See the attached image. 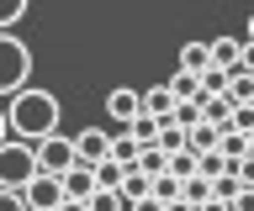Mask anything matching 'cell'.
<instances>
[{"mask_svg":"<svg viewBox=\"0 0 254 211\" xmlns=\"http://www.w3.org/2000/svg\"><path fill=\"white\" fill-rule=\"evenodd\" d=\"M64 122V106L53 90H43V84H27V90H16L11 100H5V132H11L16 143H43V137H53V132Z\"/></svg>","mask_w":254,"mask_h":211,"instance_id":"obj_1","label":"cell"},{"mask_svg":"<svg viewBox=\"0 0 254 211\" xmlns=\"http://www.w3.org/2000/svg\"><path fill=\"white\" fill-rule=\"evenodd\" d=\"M27 84H32V48L21 42V32H0V100H11Z\"/></svg>","mask_w":254,"mask_h":211,"instance_id":"obj_2","label":"cell"},{"mask_svg":"<svg viewBox=\"0 0 254 211\" xmlns=\"http://www.w3.org/2000/svg\"><path fill=\"white\" fill-rule=\"evenodd\" d=\"M37 174V159H32V143H16V137H5L0 143V190H16L21 195V185Z\"/></svg>","mask_w":254,"mask_h":211,"instance_id":"obj_3","label":"cell"},{"mask_svg":"<svg viewBox=\"0 0 254 211\" xmlns=\"http://www.w3.org/2000/svg\"><path fill=\"white\" fill-rule=\"evenodd\" d=\"M32 159H37V174H53V179H59L64 169H74V143H69L64 132H53V137H43V143L32 148Z\"/></svg>","mask_w":254,"mask_h":211,"instance_id":"obj_4","label":"cell"},{"mask_svg":"<svg viewBox=\"0 0 254 211\" xmlns=\"http://www.w3.org/2000/svg\"><path fill=\"white\" fill-rule=\"evenodd\" d=\"M21 206L27 211H59L64 206V185L53 174H32L27 185H21Z\"/></svg>","mask_w":254,"mask_h":211,"instance_id":"obj_5","label":"cell"},{"mask_svg":"<svg viewBox=\"0 0 254 211\" xmlns=\"http://www.w3.org/2000/svg\"><path fill=\"white\" fill-rule=\"evenodd\" d=\"M69 143H74V164L95 169V164H106V153H111V127H85V132H74Z\"/></svg>","mask_w":254,"mask_h":211,"instance_id":"obj_6","label":"cell"},{"mask_svg":"<svg viewBox=\"0 0 254 211\" xmlns=\"http://www.w3.org/2000/svg\"><path fill=\"white\" fill-rule=\"evenodd\" d=\"M138 116H143V106H138V90H132V84L106 90V122H111V127H132Z\"/></svg>","mask_w":254,"mask_h":211,"instance_id":"obj_7","label":"cell"},{"mask_svg":"<svg viewBox=\"0 0 254 211\" xmlns=\"http://www.w3.org/2000/svg\"><path fill=\"white\" fill-rule=\"evenodd\" d=\"M138 106L148 122H170L175 111V95H170V84H148V90H138Z\"/></svg>","mask_w":254,"mask_h":211,"instance_id":"obj_8","label":"cell"},{"mask_svg":"<svg viewBox=\"0 0 254 211\" xmlns=\"http://www.w3.org/2000/svg\"><path fill=\"white\" fill-rule=\"evenodd\" d=\"M59 185H64V201H79V206H85V201L95 195V174L85 169V164H74V169H64V174H59Z\"/></svg>","mask_w":254,"mask_h":211,"instance_id":"obj_9","label":"cell"},{"mask_svg":"<svg viewBox=\"0 0 254 211\" xmlns=\"http://www.w3.org/2000/svg\"><path fill=\"white\" fill-rule=\"evenodd\" d=\"M206 53H212V69H222V74H238L244 37H212V42H206Z\"/></svg>","mask_w":254,"mask_h":211,"instance_id":"obj_10","label":"cell"},{"mask_svg":"<svg viewBox=\"0 0 254 211\" xmlns=\"http://www.w3.org/2000/svg\"><path fill=\"white\" fill-rule=\"evenodd\" d=\"M206 69H212V53H206V42H186V48H180V69H175V74H190V80H201Z\"/></svg>","mask_w":254,"mask_h":211,"instance_id":"obj_11","label":"cell"},{"mask_svg":"<svg viewBox=\"0 0 254 211\" xmlns=\"http://www.w3.org/2000/svg\"><path fill=\"white\" fill-rule=\"evenodd\" d=\"M117 195H122V206H138V201H148V174L127 169V174H122V185H117Z\"/></svg>","mask_w":254,"mask_h":211,"instance_id":"obj_12","label":"cell"},{"mask_svg":"<svg viewBox=\"0 0 254 211\" xmlns=\"http://www.w3.org/2000/svg\"><path fill=\"white\" fill-rule=\"evenodd\" d=\"M217 137H222V132L201 122V127H190V132H186V148L196 153V159H201V153H217Z\"/></svg>","mask_w":254,"mask_h":211,"instance_id":"obj_13","label":"cell"},{"mask_svg":"<svg viewBox=\"0 0 254 211\" xmlns=\"http://www.w3.org/2000/svg\"><path fill=\"white\" fill-rule=\"evenodd\" d=\"M222 95L233 100V106H254V74H244V69L228 74V90H222Z\"/></svg>","mask_w":254,"mask_h":211,"instance_id":"obj_14","label":"cell"},{"mask_svg":"<svg viewBox=\"0 0 254 211\" xmlns=\"http://www.w3.org/2000/svg\"><path fill=\"white\" fill-rule=\"evenodd\" d=\"M170 127H180V132L201 127V106H196V100H180V106L170 111Z\"/></svg>","mask_w":254,"mask_h":211,"instance_id":"obj_15","label":"cell"},{"mask_svg":"<svg viewBox=\"0 0 254 211\" xmlns=\"http://www.w3.org/2000/svg\"><path fill=\"white\" fill-rule=\"evenodd\" d=\"M148 195H154L159 206H175V201H180V179H170V174L148 179Z\"/></svg>","mask_w":254,"mask_h":211,"instance_id":"obj_16","label":"cell"},{"mask_svg":"<svg viewBox=\"0 0 254 211\" xmlns=\"http://www.w3.org/2000/svg\"><path fill=\"white\" fill-rule=\"evenodd\" d=\"M164 164H170V159H164L159 148H138V164H132V169L148 174V179H159V174H164Z\"/></svg>","mask_w":254,"mask_h":211,"instance_id":"obj_17","label":"cell"},{"mask_svg":"<svg viewBox=\"0 0 254 211\" xmlns=\"http://www.w3.org/2000/svg\"><path fill=\"white\" fill-rule=\"evenodd\" d=\"M164 174H170V179H190V174H196V153H190V148L170 153V164H164Z\"/></svg>","mask_w":254,"mask_h":211,"instance_id":"obj_18","label":"cell"},{"mask_svg":"<svg viewBox=\"0 0 254 211\" xmlns=\"http://www.w3.org/2000/svg\"><path fill=\"white\" fill-rule=\"evenodd\" d=\"M27 21V0H0V32H16Z\"/></svg>","mask_w":254,"mask_h":211,"instance_id":"obj_19","label":"cell"},{"mask_svg":"<svg viewBox=\"0 0 254 211\" xmlns=\"http://www.w3.org/2000/svg\"><path fill=\"white\" fill-rule=\"evenodd\" d=\"M90 174H95V190H117V185H122V174H127V169H122V164H95V169H90Z\"/></svg>","mask_w":254,"mask_h":211,"instance_id":"obj_20","label":"cell"},{"mask_svg":"<svg viewBox=\"0 0 254 211\" xmlns=\"http://www.w3.org/2000/svg\"><path fill=\"white\" fill-rule=\"evenodd\" d=\"M170 95H175V106H180V100H201V84L190 80V74H175V80H170Z\"/></svg>","mask_w":254,"mask_h":211,"instance_id":"obj_21","label":"cell"},{"mask_svg":"<svg viewBox=\"0 0 254 211\" xmlns=\"http://www.w3.org/2000/svg\"><path fill=\"white\" fill-rule=\"evenodd\" d=\"M238 190H244V185H238V179H233V169H228V174H217V179H212V201H222V206H228V201H233Z\"/></svg>","mask_w":254,"mask_h":211,"instance_id":"obj_22","label":"cell"},{"mask_svg":"<svg viewBox=\"0 0 254 211\" xmlns=\"http://www.w3.org/2000/svg\"><path fill=\"white\" fill-rule=\"evenodd\" d=\"M228 132L249 137V132H254V106H233V116H228Z\"/></svg>","mask_w":254,"mask_h":211,"instance_id":"obj_23","label":"cell"},{"mask_svg":"<svg viewBox=\"0 0 254 211\" xmlns=\"http://www.w3.org/2000/svg\"><path fill=\"white\" fill-rule=\"evenodd\" d=\"M85 211H127V206H122V195H117V190H95L90 201H85Z\"/></svg>","mask_w":254,"mask_h":211,"instance_id":"obj_24","label":"cell"},{"mask_svg":"<svg viewBox=\"0 0 254 211\" xmlns=\"http://www.w3.org/2000/svg\"><path fill=\"white\" fill-rule=\"evenodd\" d=\"M228 206H233V211H254V190H249V185H244V190H238L233 201H228Z\"/></svg>","mask_w":254,"mask_h":211,"instance_id":"obj_25","label":"cell"},{"mask_svg":"<svg viewBox=\"0 0 254 211\" xmlns=\"http://www.w3.org/2000/svg\"><path fill=\"white\" fill-rule=\"evenodd\" d=\"M0 211H27V206H21V195H16V190H0Z\"/></svg>","mask_w":254,"mask_h":211,"instance_id":"obj_26","label":"cell"},{"mask_svg":"<svg viewBox=\"0 0 254 211\" xmlns=\"http://www.w3.org/2000/svg\"><path fill=\"white\" fill-rule=\"evenodd\" d=\"M238 69H244V74H254V42H244V53H238Z\"/></svg>","mask_w":254,"mask_h":211,"instance_id":"obj_27","label":"cell"},{"mask_svg":"<svg viewBox=\"0 0 254 211\" xmlns=\"http://www.w3.org/2000/svg\"><path fill=\"white\" fill-rule=\"evenodd\" d=\"M201 211H233V206H222V201H206V206Z\"/></svg>","mask_w":254,"mask_h":211,"instance_id":"obj_28","label":"cell"},{"mask_svg":"<svg viewBox=\"0 0 254 211\" xmlns=\"http://www.w3.org/2000/svg\"><path fill=\"white\" fill-rule=\"evenodd\" d=\"M5 137H11V132H5V106H0V143H5Z\"/></svg>","mask_w":254,"mask_h":211,"instance_id":"obj_29","label":"cell"},{"mask_svg":"<svg viewBox=\"0 0 254 211\" xmlns=\"http://www.w3.org/2000/svg\"><path fill=\"white\" fill-rule=\"evenodd\" d=\"M59 211H85V206H79V201H64V206H59Z\"/></svg>","mask_w":254,"mask_h":211,"instance_id":"obj_30","label":"cell"},{"mask_svg":"<svg viewBox=\"0 0 254 211\" xmlns=\"http://www.w3.org/2000/svg\"><path fill=\"white\" fill-rule=\"evenodd\" d=\"M164 211H190V206H186V201H175V206H164Z\"/></svg>","mask_w":254,"mask_h":211,"instance_id":"obj_31","label":"cell"},{"mask_svg":"<svg viewBox=\"0 0 254 211\" xmlns=\"http://www.w3.org/2000/svg\"><path fill=\"white\" fill-rule=\"evenodd\" d=\"M244 42H254V16H249V32H244Z\"/></svg>","mask_w":254,"mask_h":211,"instance_id":"obj_32","label":"cell"},{"mask_svg":"<svg viewBox=\"0 0 254 211\" xmlns=\"http://www.w3.org/2000/svg\"><path fill=\"white\" fill-rule=\"evenodd\" d=\"M249 159H254V132H249Z\"/></svg>","mask_w":254,"mask_h":211,"instance_id":"obj_33","label":"cell"}]
</instances>
